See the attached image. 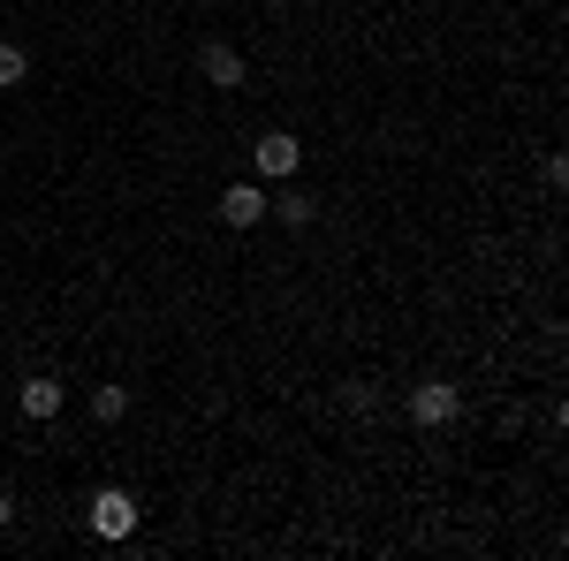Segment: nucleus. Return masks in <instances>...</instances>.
Wrapping results in <instances>:
<instances>
[{"mask_svg": "<svg viewBox=\"0 0 569 561\" xmlns=\"http://www.w3.org/2000/svg\"><path fill=\"white\" fill-rule=\"evenodd\" d=\"M198 69H206L220 91H243V53H236V46H206V53H198Z\"/></svg>", "mask_w": 569, "mask_h": 561, "instance_id": "obj_6", "label": "nucleus"}, {"mask_svg": "<svg viewBox=\"0 0 569 561\" xmlns=\"http://www.w3.org/2000/svg\"><path fill=\"white\" fill-rule=\"evenodd\" d=\"M456 410H463V388H456V380H418V388H410V418H418V425H448Z\"/></svg>", "mask_w": 569, "mask_h": 561, "instance_id": "obj_3", "label": "nucleus"}, {"mask_svg": "<svg viewBox=\"0 0 569 561\" xmlns=\"http://www.w3.org/2000/svg\"><path fill=\"white\" fill-rule=\"evenodd\" d=\"M16 402H23V418H39V425H46V418H61V380H46V372H39V380L16 388Z\"/></svg>", "mask_w": 569, "mask_h": 561, "instance_id": "obj_5", "label": "nucleus"}, {"mask_svg": "<svg viewBox=\"0 0 569 561\" xmlns=\"http://www.w3.org/2000/svg\"><path fill=\"white\" fill-rule=\"evenodd\" d=\"M23 77H31V53L23 46H0V91H16Z\"/></svg>", "mask_w": 569, "mask_h": 561, "instance_id": "obj_9", "label": "nucleus"}, {"mask_svg": "<svg viewBox=\"0 0 569 561\" xmlns=\"http://www.w3.org/2000/svg\"><path fill=\"white\" fill-rule=\"evenodd\" d=\"M91 531H99V539H130L137 531V501L122 485H99V493H91Z\"/></svg>", "mask_w": 569, "mask_h": 561, "instance_id": "obj_1", "label": "nucleus"}, {"mask_svg": "<svg viewBox=\"0 0 569 561\" xmlns=\"http://www.w3.org/2000/svg\"><path fill=\"white\" fill-rule=\"evenodd\" d=\"M91 418L99 425H122L130 418V388H91Z\"/></svg>", "mask_w": 569, "mask_h": 561, "instance_id": "obj_8", "label": "nucleus"}, {"mask_svg": "<svg viewBox=\"0 0 569 561\" xmlns=\"http://www.w3.org/2000/svg\"><path fill=\"white\" fill-rule=\"evenodd\" d=\"M8 523H16V501H8V493H0V531H8Z\"/></svg>", "mask_w": 569, "mask_h": 561, "instance_id": "obj_10", "label": "nucleus"}, {"mask_svg": "<svg viewBox=\"0 0 569 561\" xmlns=\"http://www.w3.org/2000/svg\"><path fill=\"white\" fill-rule=\"evenodd\" d=\"M220 220H228V228H259L266 220V190L259 182H228V190H220Z\"/></svg>", "mask_w": 569, "mask_h": 561, "instance_id": "obj_4", "label": "nucleus"}, {"mask_svg": "<svg viewBox=\"0 0 569 561\" xmlns=\"http://www.w3.org/2000/svg\"><path fill=\"white\" fill-rule=\"evenodd\" d=\"M266 213H281L289 228H311V220H319V198H305V190H281V198H266Z\"/></svg>", "mask_w": 569, "mask_h": 561, "instance_id": "obj_7", "label": "nucleus"}, {"mask_svg": "<svg viewBox=\"0 0 569 561\" xmlns=\"http://www.w3.org/2000/svg\"><path fill=\"white\" fill-rule=\"evenodd\" d=\"M251 168H259V182H289V174L305 168V144L289 130H273V137H259V152H251Z\"/></svg>", "mask_w": 569, "mask_h": 561, "instance_id": "obj_2", "label": "nucleus"}]
</instances>
